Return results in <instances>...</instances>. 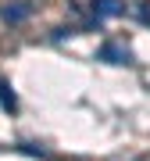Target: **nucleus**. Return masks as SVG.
I'll return each instance as SVG.
<instances>
[{
    "label": "nucleus",
    "instance_id": "1",
    "mask_svg": "<svg viewBox=\"0 0 150 161\" xmlns=\"http://www.w3.org/2000/svg\"><path fill=\"white\" fill-rule=\"evenodd\" d=\"M97 61H107V64H132V50H129L125 43L111 40V43H104V47L97 50Z\"/></svg>",
    "mask_w": 150,
    "mask_h": 161
},
{
    "label": "nucleus",
    "instance_id": "2",
    "mask_svg": "<svg viewBox=\"0 0 150 161\" xmlns=\"http://www.w3.org/2000/svg\"><path fill=\"white\" fill-rule=\"evenodd\" d=\"M89 11H93V22H104V18H121L125 14V4L121 0H89Z\"/></svg>",
    "mask_w": 150,
    "mask_h": 161
},
{
    "label": "nucleus",
    "instance_id": "3",
    "mask_svg": "<svg viewBox=\"0 0 150 161\" xmlns=\"http://www.w3.org/2000/svg\"><path fill=\"white\" fill-rule=\"evenodd\" d=\"M29 14H32V4H29V0H18V4H7L4 11H0V18H4V22H11V25L25 22Z\"/></svg>",
    "mask_w": 150,
    "mask_h": 161
},
{
    "label": "nucleus",
    "instance_id": "4",
    "mask_svg": "<svg viewBox=\"0 0 150 161\" xmlns=\"http://www.w3.org/2000/svg\"><path fill=\"white\" fill-rule=\"evenodd\" d=\"M0 108H4V111H18V97L11 93L7 82H0Z\"/></svg>",
    "mask_w": 150,
    "mask_h": 161
},
{
    "label": "nucleus",
    "instance_id": "5",
    "mask_svg": "<svg viewBox=\"0 0 150 161\" xmlns=\"http://www.w3.org/2000/svg\"><path fill=\"white\" fill-rule=\"evenodd\" d=\"M18 150H22V154H29V158H40V161H46V150H43L40 143H18Z\"/></svg>",
    "mask_w": 150,
    "mask_h": 161
},
{
    "label": "nucleus",
    "instance_id": "6",
    "mask_svg": "<svg viewBox=\"0 0 150 161\" xmlns=\"http://www.w3.org/2000/svg\"><path fill=\"white\" fill-rule=\"evenodd\" d=\"M139 18H143V22L150 25V7H139Z\"/></svg>",
    "mask_w": 150,
    "mask_h": 161
}]
</instances>
